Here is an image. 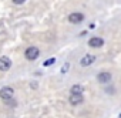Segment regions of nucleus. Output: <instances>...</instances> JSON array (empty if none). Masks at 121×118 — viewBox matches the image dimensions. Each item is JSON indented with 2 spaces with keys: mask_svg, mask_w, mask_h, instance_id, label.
Listing matches in <instances>:
<instances>
[{
  "mask_svg": "<svg viewBox=\"0 0 121 118\" xmlns=\"http://www.w3.org/2000/svg\"><path fill=\"white\" fill-rule=\"evenodd\" d=\"M120 118H121V114H120Z\"/></svg>",
  "mask_w": 121,
  "mask_h": 118,
  "instance_id": "ddd939ff",
  "label": "nucleus"
},
{
  "mask_svg": "<svg viewBox=\"0 0 121 118\" xmlns=\"http://www.w3.org/2000/svg\"><path fill=\"white\" fill-rule=\"evenodd\" d=\"M69 67H70V64H69V63H66V64H64V67L61 68V73H67V70H69Z\"/></svg>",
  "mask_w": 121,
  "mask_h": 118,
  "instance_id": "9b49d317",
  "label": "nucleus"
},
{
  "mask_svg": "<svg viewBox=\"0 0 121 118\" xmlns=\"http://www.w3.org/2000/svg\"><path fill=\"white\" fill-rule=\"evenodd\" d=\"M97 80H98L100 83H108V81L111 80V74H110V73H100V74L97 76Z\"/></svg>",
  "mask_w": 121,
  "mask_h": 118,
  "instance_id": "6e6552de",
  "label": "nucleus"
},
{
  "mask_svg": "<svg viewBox=\"0 0 121 118\" xmlns=\"http://www.w3.org/2000/svg\"><path fill=\"white\" fill-rule=\"evenodd\" d=\"M94 61H95V55H93V54H86L81 60H80V64H81L83 67H88V66H91Z\"/></svg>",
  "mask_w": 121,
  "mask_h": 118,
  "instance_id": "20e7f679",
  "label": "nucleus"
},
{
  "mask_svg": "<svg viewBox=\"0 0 121 118\" xmlns=\"http://www.w3.org/2000/svg\"><path fill=\"white\" fill-rule=\"evenodd\" d=\"M54 63H56V58H54V57H51V58H48V60H46V61L43 63V66H44V67H50V66H51V64H54Z\"/></svg>",
  "mask_w": 121,
  "mask_h": 118,
  "instance_id": "9d476101",
  "label": "nucleus"
},
{
  "mask_svg": "<svg viewBox=\"0 0 121 118\" xmlns=\"http://www.w3.org/2000/svg\"><path fill=\"white\" fill-rule=\"evenodd\" d=\"M83 102V94H71L70 95V104L71 105H78Z\"/></svg>",
  "mask_w": 121,
  "mask_h": 118,
  "instance_id": "0eeeda50",
  "label": "nucleus"
},
{
  "mask_svg": "<svg viewBox=\"0 0 121 118\" xmlns=\"http://www.w3.org/2000/svg\"><path fill=\"white\" fill-rule=\"evenodd\" d=\"M13 95H14V90L12 87H2L0 88V98L3 101L13 100Z\"/></svg>",
  "mask_w": 121,
  "mask_h": 118,
  "instance_id": "f03ea898",
  "label": "nucleus"
},
{
  "mask_svg": "<svg viewBox=\"0 0 121 118\" xmlns=\"http://www.w3.org/2000/svg\"><path fill=\"white\" fill-rule=\"evenodd\" d=\"M12 68V60L9 57H0V71H9Z\"/></svg>",
  "mask_w": 121,
  "mask_h": 118,
  "instance_id": "7ed1b4c3",
  "label": "nucleus"
},
{
  "mask_svg": "<svg viewBox=\"0 0 121 118\" xmlns=\"http://www.w3.org/2000/svg\"><path fill=\"white\" fill-rule=\"evenodd\" d=\"M83 20H84V16H83L81 13H71V14L69 16V21L73 23V24H78V23H81Z\"/></svg>",
  "mask_w": 121,
  "mask_h": 118,
  "instance_id": "39448f33",
  "label": "nucleus"
},
{
  "mask_svg": "<svg viewBox=\"0 0 121 118\" xmlns=\"http://www.w3.org/2000/svg\"><path fill=\"white\" fill-rule=\"evenodd\" d=\"M103 44H104V40H103L101 37H93V38H90V41H88V46H90V47H95V48L101 47Z\"/></svg>",
  "mask_w": 121,
  "mask_h": 118,
  "instance_id": "423d86ee",
  "label": "nucleus"
},
{
  "mask_svg": "<svg viewBox=\"0 0 121 118\" xmlns=\"http://www.w3.org/2000/svg\"><path fill=\"white\" fill-rule=\"evenodd\" d=\"M71 94H83V87L78 85V84L73 85L71 87Z\"/></svg>",
  "mask_w": 121,
  "mask_h": 118,
  "instance_id": "1a4fd4ad",
  "label": "nucleus"
},
{
  "mask_svg": "<svg viewBox=\"0 0 121 118\" xmlns=\"http://www.w3.org/2000/svg\"><path fill=\"white\" fill-rule=\"evenodd\" d=\"M39 55H40V50H39L37 47H34V46H30V47L24 51V57L27 58V60H30V61L39 58Z\"/></svg>",
  "mask_w": 121,
  "mask_h": 118,
  "instance_id": "f257e3e1",
  "label": "nucleus"
},
{
  "mask_svg": "<svg viewBox=\"0 0 121 118\" xmlns=\"http://www.w3.org/2000/svg\"><path fill=\"white\" fill-rule=\"evenodd\" d=\"M12 2H13L14 4H23V3L26 2V0H12Z\"/></svg>",
  "mask_w": 121,
  "mask_h": 118,
  "instance_id": "f8f14e48",
  "label": "nucleus"
}]
</instances>
